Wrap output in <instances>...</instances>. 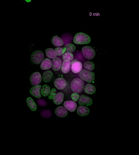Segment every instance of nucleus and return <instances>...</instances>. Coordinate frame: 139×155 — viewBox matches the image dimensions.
<instances>
[{
	"instance_id": "obj_1",
	"label": "nucleus",
	"mask_w": 139,
	"mask_h": 155,
	"mask_svg": "<svg viewBox=\"0 0 139 155\" xmlns=\"http://www.w3.org/2000/svg\"><path fill=\"white\" fill-rule=\"evenodd\" d=\"M70 88L74 93H82L84 88V82L82 80L79 78L74 79L71 82Z\"/></svg>"
},
{
	"instance_id": "obj_2",
	"label": "nucleus",
	"mask_w": 139,
	"mask_h": 155,
	"mask_svg": "<svg viewBox=\"0 0 139 155\" xmlns=\"http://www.w3.org/2000/svg\"><path fill=\"white\" fill-rule=\"evenodd\" d=\"M91 41V38L88 35L83 33L76 34L74 38V42L77 44H87Z\"/></svg>"
},
{
	"instance_id": "obj_3",
	"label": "nucleus",
	"mask_w": 139,
	"mask_h": 155,
	"mask_svg": "<svg viewBox=\"0 0 139 155\" xmlns=\"http://www.w3.org/2000/svg\"><path fill=\"white\" fill-rule=\"evenodd\" d=\"M80 79L82 80L90 83L95 80V74L92 72L83 69L79 72Z\"/></svg>"
},
{
	"instance_id": "obj_4",
	"label": "nucleus",
	"mask_w": 139,
	"mask_h": 155,
	"mask_svg": "<svg viewBox=\"0 0 139 155\" xmlns=\"http://www.w3.org/2000/svg\"><path fill=\"white\" fill-rule=\"evenodd\" d=\"M44 58V53L41 50L35 51L31 55V59L33 63L36 64L40 63Z\"/></svg>"
},
{
	"instance_id": "obj_5",
	"label": "nucleus",
	"mask_w": 139,
	"mask_h": 155,
	"mask_svg": "<svg viewBox=\"0 0 139 155\" xmlns=\"http://www.w3.org/2000/svg\"><path fill=\"white\" fill-rule=\"evenodd\" d=\"M82 52L86 58L91 59L95 57L96 53L95 50L91 46H84L82 48Z\"/></svg>"
},
{
	"instance_id": "obj_6",
	"label": "nucleus",
	"mask_w": 139,
	"mask_h": 155,
	"mask_svg": "<svg viewBox=\"0 0 139 155\" xmlns=\"http://www.w3.org/2000/svg\"><path fill=\"white\" fill-rule=\"evenodd\" d=\"M41 74L39 72H35L32 74L30 77V81L31 84L33 86L39 85L41 82Z\"/></svg>"
},
{
	"instance_id": "obj_7",
	"label": "nucleus",
	"mask_w": 139,
	"mask_h": 155,
	"mask_svg": "<svg viewBox=\"0 0 139 155\" xmlns=\"http://www.w3.org/2000/svg\"><path fill=\"white\" fill-rule=\"evenodd\" d=\"M82 63L77 59L72 60L70 62V67L71 71L74 73H78L82 70Z\"/></svg>"
},
{
	"instance_id": "obj_8",
	"label": "nucleus",
	"mask_w": 139,
	"mask_h": 155,
	"mask_svg": "<svg viewBox=\"0 0 139 155\" xmlns=\"http://www.w3.org/2000/svg\"><path fill=\"white\" fill-rule=\"evenodd\" d=\"M79 104L81 106H90L92 104V100L91 98L84 95H81L79 99Z\"/></svg>"
},
{
	"instance_id": "obj_9",
	"label": "nucleus",
	"mask_w": 139,
	"mask_h": 155,
	"mask_svg": "<svg viewBox=\"0 0 139 155\" xmlns=\"http://www.w3.org/2000/svg\"><path fill=\"white\" fill-rule=\"evenodd\" d=\"M54 86L59 90H63L67 86V82L63 78H58L54 82Z\"/></svg>"
},
{
	"instance_id": "obj_10",
	"label": "nucleus",
	"mask_w": 139,
	"mask_h": 155,
	"mask_svg": "<svg viewBox=\"0 0 139 155\" xmlns=\"http://www.w3.org/2000/svg\"><path fill=\"white\" fill-rule=\"evenodd\" d=\"M41 86L39 85L33 86L30 90V94L32 96H34L36 98H40L41 97Z\"/></svg>"
},
{
	"instance_id": "obj_11",
	"label": "nucleus",
	"mask_w": 139,
	"mask_h": 155,
	"mask_svg": "<svg viewBox=\"0 0 139 155\" xmlns=\"http://www.w3.org/2000/svg\"><path fill=\"white\" fill-rule=\"evenodd\" d=\"M63 106L67 110L70 112H74L77 108V104L73 101H66L63 104Z\"/></svg>"
},
{
	"instance_id": "obj_12",
	"label": "nucleus",
	"mask_w": 139,
	"mask_h": 155,
	"mask_svg": "<svg viewBox=\"0 0 139 155\" xmlns=\"http://www.w3.org/2000/svg\"><path fill=\"white\" fill-rule=\"evenodd\" d=\"M55 114L58 117L63 118L67 116L68 111L63 106H59L56 108L55 110Z\"/></svg>"
},
{
	"instance_id": "obj_13",
	"label": "nucleus",
	"mask_w": 139,
	"mask_h": 155,
	"mask_svg": "<svg viewBox=\"0 0 139 155\" xmlns=\"http://www.w3.org/2000/svg\"><path fill=\"white\" fill-rule=\"evenodd\" d=\"M52 67L55 71H58L61 68L62 61L59 58L56 57L52 60Z\"/></svg>"
},
{
	"instance_id": "obj_14",
	"label": "nucleus",
	"mask_w": 139,
	"mask_h": 155,
	"mask_svg": "<svg viewBox=\"0 0 139 155\" xmlns=\"http://www.w3.org/2000/svg\"><path fill=\"white\" fill-rule=\"evenodd\" d=\"M90 112L89 108L84 106H80L77 109V113L78 115L81 116H87Z\"/></svg>"
},
{
	"instance_id": "obj_15",
	"label": "nucleus",
	"mask_w": 139,
	"mask_h": 155,
	"mask_svg": "<svg viewBox=\"0 0 139 155\" xmlns=\"http://www.w3.org/2000/svg\"><path fill=\"white\" fill-rule=\"evenodd\" d=\"M52 61L49 58H46L43 60L41 65V68L42 70H49L52 67Z\"/></svg>"
},
{
	"instance_id": "obj_16",
	"label": "nucleus",
	"mask_w": 139,
	"mask_h": 155,
	"mask_svg": "<svg viewBox=\"0 0 139 155\" xmlns=\"http://www.w3.org/2000/svg\"><path fill=\"white\" fill-rule=\"evenodd\" d=\"M64 94L63 93L60 92L56 94V96L53 98V102L57 105L61 104L63 101Z\"/></svg>"
},
{
	"instance_id": "obj_17",
	"label": "nucleus",
	"mask_w": 139,
	"mask_h": 155,
	"mask_svg": "<svg viewBox=\"0 0 139 155\" xmlns=\"http://www.w3.org/2000/svg\"><path fill=\"white\" fill-rule=\"evenodd\" d=\"M52 44L54 46L57 47H60L63 45V41L62 39L57 35L55 36L52 38Z\"/></svg>"
},
{
	"instance_id": "obj_18",
	"label": "nucleus",
	"mask_w": 139,
	"mask_h": 155,
	"mask_svg": "<svg viewBox=\"0 0 139 155\" xmlns=\"http://www.w3.org/2000/svg\"><path fill=\"white\" fill-rule=\"evenodd\" d=\"M70 61H63L62 63L61 71L63 73H67L70 71Z\"/></svg>"
},
{
	"instance_id": "obj_19",
	"label": "nucleus",
	"mask_w": 139,
	"mask_h": 155,
	"mask_svg": "<svg viewBox=\"0 0 139 155\" xmlns=\"http://www.w3.org/2000/svg\"><path fill=\"white\" fill-rule=\"evenodd\" d=\"M96 87L91 84H88L84 87V92L88 94H92L96 92Z\"/></svg>"
},
{
	"instance_id": "obj_20",
	"label": "nucleus",
	"mask_w": 139,
	"mask_h": 155,
	"mask_svg": "<svg viewBox=\"0 0 139 155\" xmlns=\"http://www.w3.org/2000/svg\"><path fill=\"white\" fill-rule=\"evenodd\" d=\"M53 76V73L51 71H47L44 72L42 76L43 80L45 82H50Z\"/></svg>"
},
{
	"instance_id": "obj_21",
	"label": "nucleus",
	"mask_w": 139,
	"mask_h": 155,
	"mask_svg": "<svg viewBox=\"0 0 139 155\" xmlns=\"http://www.w3.org/2000/svg\"><path fill=\"white\" fill-rule=\"evenodd\" d=\"M45 53L47 57L50 59H54L57 57V55L55 49L53 48H49L45 50Z\"/></svg>"
},
{
	"instance_id": "obj_22",
	"label": "nucleus",
	"mask_w": 139,
	"mask_h": 155,
	"mask_svg": "<svg viewBox=\"0 0 139 155\" xmlns=\"http://www.w3.org/2000/svg\"><path fill=\"white\" fill-rule=\"evenodd\" d=\"M27 106L32 111H35L37 109V106L32 98L29 97L27 99Z\"/></svg>"
},
{
	"instance_id": "obj_23",
	"label": "nucleus",
	"mask_w": 139,
	"mask_h": 155,
	"mask_svg": "<svg viewBox=\"0 0 139 155\" xmlns=\"http://www.w3.org/2000/svg\"><path fill=\"white\" fill-rule=\"evenodd\" d=\"M65 53H72L76 49V47L72 44H68L63 48Z\"/></svg>"
},
{
	"instance_id": "obj_24",
	"label": "nucleus",
	"mask_w": 139,
	"mask_h": 155,
	"mask_svg": "<svg viewBox=\"0 0 139 155\" xmlns=\"http://www.w3.org/2000/svg\"><path fill=\"white\" fill-rule=\"evenodd\" d=\"M50 91H51V90H50V87L47 85H45L41 87V92L42 95L44 97H47L49 95Z\"/></svg>"
},
{
	"instance_id": "obj_25",
	"label": "nucleus",
	"mask_w": 139,
	"mask_h": 155,
	"mask_svg": "<svg viewBox=\"0 0 139 155\" xmlns=\"http://www.w3.org/2000/svg\"><path fill=\"white\" fill-rule=\"evenodd\" d=\"M84 66L87 70L88 71H92L95 68V65L92 62L88 61L85 62L84 64Z\"/></svg>"
},
{
	"instance_id": "obj_26",
	"label": "nucleus",
	"mask_w": 139,
	"mask_h": 155,
	"mask_svg": "<svg viewBox=\"0 0 139 155\" xmlns=\"http://www.w3.org/2000/svg\"><path fill=\"white\" fill-rule=\"evenodd\" d=\"M74 58L73 54L70 53H65L63 54V61H70V60H72Z\"/></svg>"
},
{
	"instance_id": "obj_27",
	"label": "nucleus",
	"mask_w": 139,
	"mask_h": 155,
	"mask_svg": "<svg viewBox=\"0 0 139 155\" xmlns=\"http://www.w3.org/2000/svg\"><path fill=\"white\" fill-rule=\"evenodd\" d=\"M52 112L49 110H43L41 112V117L46 119H48L51 117L52 116Z\"/></svg>"
},
{
	"instance_id": "obj_28",
	"label": "nucleus",
	"mask_w": 139,
	"mask_h": 155,
	"mask_svg": "<svg viewBox=\"0 0 139 155\" xmlns=\"http://www.w3.org/2000/svg\"><path fill=\"white\" fill-rule=\"evenodd\" d=\"M55 51L57 54V56H63V54L65 53L63 48H61V47H57V48H56L55 49Z\"/></svg>"
},
{
	"instance_id": "obj_29",
	"label": "nucleus",
	"mask_w": 139,
	"mask_h": 155,
	"mask_svg": "<svg viewBox=\"0 0 139 155\" xmlns=\"http://www.w3.org/2000/svg\"><path fill=\"white\" fill-rule=\"evenodd\" d=\"M56 90L55 89V88H53L52 90L50 91V94H49V98L48 99H49L52 100L54 98L55 96L56 95Z\"/></svg>"
},
{
	"instance_id": "obj_30",
	"label": "nucleus",
	"mask_w": 139,
	"mask_h": 155,
	"mask_svg": "<svg viewBox=\"0 0 139 155\" xmlns=\"http://www.w3.org/2000/svg\"><path fill=\"white\" fill-rule=\"evenodd\" d=\"M37 103L41 106L45 107L47 105V103L46 101L44 100L39 99L37 100Z\"/></svg>"
},
{
	"instance_id": "obj_31",
	"label": "nucleus",
	"mask_w": 139,
	"mask_h": 155,
	"mask_svg": "<svg viewBox=\"0 0 139 155\" xmlns=\"http://www.w3.org/2000/svg\"><path fill=\"white\" fill-rule=\"evenodd\" d=\"M71 98L73 100L74 102H76L79 99L80 96L77 93H74L71 95Z\"/></svg>"
}]
</instances>
